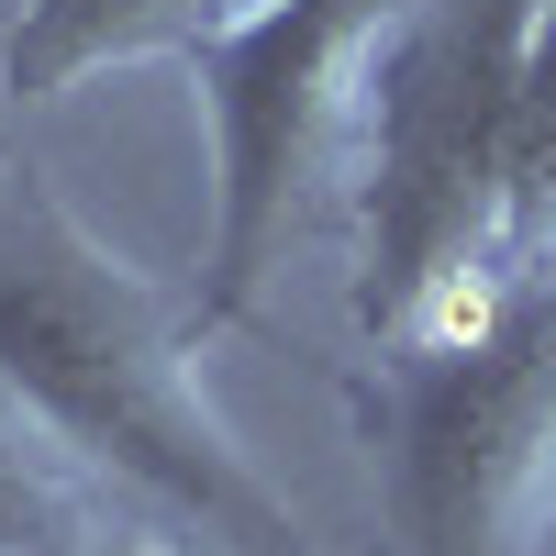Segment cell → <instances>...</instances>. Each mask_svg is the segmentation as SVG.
Returning a JSON list of instances; mask_svg holds the SVG:
<instances>
[{
	"label": "cell",
	"mask_w": 556,
	"mask_h": 556,
	"mask_svg": "<svg viewBox=\"0 0 556 556\" xmlns=\"http://www.w3.org/2000/svg\"><path fill=\"white\" fill-rule=\"evenodd\" d=\"M501 267H513V290L556 278V0H534V34H523L513 178H501Z\"/></svg>",
	"instance_id": "52a82bcc"
},
{
	"label": "cell",
	"mask_w": 556,
	"mask_h": 556,
	"mask_svg": "<svg viewBox=\"0 0 556 556\" xmlns=\"http://www.w3.org/2000/svg\"><path fill=\"white\" fill-rule=\"evenodd\" d=\"M534 0H412L379 56L367 123V290L356 323L401 356H445L501 323V178H513V89H523Z\"/></svg>",
	"instance_id": "7a4b0ae2"
},
{
	"label": "cell",
	"mask_w": 556,
	"mask_h": 556,
	"mask_svg": "<svg viewBox=\"0 0 556 556\" xmlns=\"http://www.w3.org/2000/svg\"><path fill=\"white\" fill-rule=\"evenodd\" d=\"M0 167H12V156H0Z\"/></svg>",
	"instance_id": "9c48e42d"
},
{
	"label": "cell",
	"mask_w": 556,
	"mask_h": 556,
	"mask_svg": "<svg viewBox=\"0 0 556 556\" xmlns=\"http://www.w3.org/2000/svg\"><path fill=\"white\" fill-rule=\"evenodd\" d=\"M101 468L34 424V412L0 390V556H78V545H112V513H101Z\"/></svg>",
	"instance_id": "8992f818"
},
{
	"label": "cell",
	"mask_w": 556,
	"mask_h": 556,
	"mask_svg": "<svg viewBox=\"0 0 556 556\" xmlns=\"http://www.w3.org/2000/svg\"><path fill=\"white\" fill-rule=\"evenodd\" d=\"M245 12H267V0H23L12 34H0V89L23 112H45L134 56H190Z\"/></svg>",
	"instance_id": "5b68a950"
},
{
	"label": "cell",
	"mask_w": 556,
	"mask_h": 556,
	"mask_svg": "<svg viewBox=\"0 0 556 556\" xmlns=\"http://www.w3.org/2000/svg\"><path fill=\"white\" fill-rule=\"evenodd\" d=\"M0 390L78 468L245 556H323L201 390V323L123 267L34 167H0Z\"/></svg>",
	"instance_id": "6da1fadb"
},
{
	"label": "cell",
	"mask_w": 556,
	"mask_h": 556,
	"mask_svg": "<svg viewBox=\"0 0 556 556\" xmlns=\"http://www.w3.org/2000/svg\"><path fill=\"white\" fill-rule=\"evenodd\" d=\"M78 556H167V545H134V534H112V545H78Z\"/></svg>",
	"instance_id": "ba28073f"
},
{
	"label": "cell",
	"mask_w": 556,
	"mask_h": 556,
	"mask_svg": "<svg viewBox=\"0 0 556 556\" xmlns=\"http://www.w3.org/2000/svg\"><path fill=\"white\" fill-rule=\"evenodd\" d=\"M412 0H267L190 45L201 112H212V245L190 323L223 334L267 301L290 245L367 178V123H379V56Z\"/></svg>",
	"instance_id": "3957f363"
},
{
	"label": "cell",
	"mask_w": 556,
	"mask_h": 556,
	"mask_svg": "<svg viewBox=\"0 0 556 556\" xmlns=\"http://www.w3.org/2000/svg\"><path fill=\"white\" fill-rule=\"evenodd\" d=\"M390 513L412 556H545L556 534V278L490 334L412 356L390 412Z\"/></svg>",
	"instance_id": "277c9868"
}]
</instances>
